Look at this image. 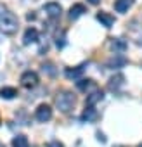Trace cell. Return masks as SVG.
Returning <instances> with one entry per match:
<instances>
[{
	"mask_svg": "<svg viewBox=\"0 0 142 147\" xmlns=\"http://www.w3.org/2000/svg\"><path fill=\"white\" fill-rule=\"evenodd\" d=\"M19 28V21L18 18L7 9L0 4V31L5 33V35H14Z\"/></svg>",
	"mask_w": 142,
	"mask_h": 147,
	"instance_id": "1",
	"label": "cell"
},
{
	"mask_svg": "<svg viewBox=\"0 0 142 147\" xmlns=\"http://www.w3.org/2000/svg\"><path fill=\"white\" fill-rule=\"evenodd\" d=\"M75 102H76V99H75L73 92H69V90H62L55 97V106H57V109L61 113H69L71 109H73Z\"/></svg>",
	"mask_w": 142,
	"mask_h": 147,
	"instance_id": "2",
	"label": "cell"
},
{
	"mask_svg": "<svg viewBox=\"0 0 142 147\" xmlns=\"http://www.w3.org/2000/svg\"><path fill=\"white\" fill-rule=\"evenodd\" d=\"M38 75L35 71H24L23 75H21V85L26 87V88H35L38 85Z\"/></svg>",
	"mask_w": 142,
	"mask_h": 147,
	"instance_id": "3",
	"label": "cell"
},
{
	"mask_svg": "<svg viewBox=\"0 0 142 147\" xmlns=\"http://www.w3.org/2000/svg\"><path fill=\"white\" fill-rule=\"evenodd\" d=\"M35 118H37V121H40V123H47V121L52 118V107H50L49 104H40V106L37 107V111H35Z\"/></svg>",
	"mask_w": 142,
	"mask_h": 147,
	"instance_id": "4",
	"label": "cell"
},
{
	"mask_svg": "<svg viewBox=\"0 0 142 147\" xmlns=\"http://www.w3.org/2000/svg\"><path fill=\"white\" fill-rule=\"evenodd\" d=\"M43 11H45V14H47L50 19H57V18L61 16V12H62V7H61V4H57V2H47V4L43 5Z\"/></svg>",
	"mask_w": 142,
	"mask_h": 147,
	"instance_id": "5",
	"label": "cell"
},
{
	"mask_svg": "<svg viewBox=\"0 0 142 147\" xmlns=\"http://www.w3.org/2000/svg\"><path fill=\"white\" fill-rule=\"evenodd\" d=\"M85 67H87V62H82V64L76 66V67H68V69H66V76H68L69 80H76V78H80V76L83 75Z\"/></svg>",
	"mask_w": 142,
	"mask_h": 147,
	"instance_id": "6",
	"label": "cell"
},
{
	"mask_svg": "<svg viewBox=\"0 0 142 147\" xmlns=\"http://www.w3.org/2000/svg\"><path fill=\"white\" fill-rule=\"evenodd\" d=\"M38 38H40L38 31H37L35 28H28V30L24 31L23 43H24V45H31V43H37V42H38Z\"/></svg>",
	"mask_w": 142,
	"mask_h": 147,
	"instance_id": "7",
	"label": "cell"
},
{
	"mask_svg": "<svg viewBox=\"0 0 142 147\" xmlns=\"http://www.w3.org/2000/svg\"><path fill=\"white\" fill-rule=\"evenodd\" d=\"M97 21L104 26V28H113V24H114V16H111L109 12H99L97 14Z\"/></svg>",
	"mask_w": 142,
	"mask_h": 147,
	"instance_id": "8",
	"label": "cell"
},
{
	"mask_svg": "<svg viewBox=\"0 0 142 147\" xmlns=\"http://www.w3.org/2000/svg\"><path fill=\"white\" fill-rule=\"evenodd\" d=\"M133 2H135V0H116V2H114V11L120 12V14H125L133 5Z\"/></svg>",
	"mask_w": 142,
	"mask_h": 147,
	"instance_id": "9",
	"label": "cell"
},
{
	"mask_svg": "<svg viewBox=\"0 0 142 147\" xmlns=\"http://www.w3.org/2000/svg\"><path fill=\"white\" fill-rule=\"evenodd\" d=\"M123 85H125V76L121 75V73H118V75H114V76L109 80L108 88H109V90H118V88L123 87Z\"/></svg>",
	"mask_w": 142,
	"mask_h": 147,
	"instance_id": "10",
	"label": "cell"
},
{
	"mask_svg": "<svg viewBox=\"0 0 142 147\" xmlns=\"http://www.w3.org/2000/svg\"><path fill=\"white\" fill-rule=\"evenodd\" d=\"M109 47H111L114 52H125V50L128 49V43H126L123 38H111Z\"/></svg>",
	"mask_w": 142,
	"mask_h": 147,
	"instance_id": "11",
	"label": "cell"
},
{
	"mask_svg": "<svg viewBox=\"0 0 142 147\" xmlns=\"http://www.w3.org/2000/svg\"><path fill=\"white\" fill-rule=\"evenodd\" d=\"M102 99H104V94H102V90H97V88H95L92 94H89V95H87V106L94 107V106H95L97 102H101Z\"/></svg>",
	"mask_w": 142,
	"mask_h": 147,
	"instance_id": "12",
	"label": "cell"
},
{
	"mask_svg": "<svg viewBox=\"0 0 142 147\" xmlns=\"http://www.w3.org/2000/svg\"><path fill=\"white\" fill-rule=\"evenodd\" d=\"M85 12H87V9H85L83 4H75L73 7L69 9V19H73V21H75V19H78L80 16H83Z\"/></svg>",
	"mask_w": 142,
	"mask_h": 147,
	"instance_id": "13",
	"label": "cell"
},
{
	"mask_svg": "<svg viewBox=\"0 0 142 147\" xmlns=\"http://www.w3.org/2000/svg\"><path fill=\"white\" fill-rule=\"evenodd\" d=\"M97 116H99V114H97V111H95L94 107L87 106V107H85V111H83V114H82V121H87V123H89V121H95V119H97Z\"/></svg>",
	"mask_w": 142,
	"mask_h": 147,
	"instance_id": "14",
	"label": "cell"
},
{
	"mask_svg": "<svg viewBox=\"0 0 142 147\" xmlns=\"http://www.w3.org/2000/svg\"><path fill=\"white\" fill-rule=\"evenodd\" d=\"M16 95H18V90L14 87H2V88H0V97L5 99V100H11Z\"/></svg>",
	"mask_w": 142,
	"mask_h": 147,
	"instance_id": "15",
	"label": "cell"
},
{
	"mask_svg": "<svg viewBox=\"0 0 142 147\" xmlns=\"http://www.w3.org/2000/svg\"><path fill=\"white\" fill-rule=\"evenodd\" d=\"M125 64H126V59H125L123 55H120V54H116V55L108 62V66H109V67H113V69H114V67H123Z\"/></svg>",
	"mask_w": 142,
	"mask_h": 147,
	"instance_id": "16",
	"label": "cell"
},
{
	"mask_svg": "<svg viewBox=\"0 0 142 147\" xmlns=\"http://www.w3.org/2000/svg\"><path fill=\"white\" fill-rule=\"evenodd\" d=\"M76 87H78V90H82V92L95 90V83H94V80H80V82H76Z\"/></svg>",
	"mask_w": 142,
	"mask_h": 147,
	"instance_id": "17",
	"label": "cell"
},
{
	"mask_svg": "<svg viewBox=\"0 0 142 147\" xmlns=\"http://www.w3.org/2000/svg\"><path fill=\"white\" fill-rule=\"evenodd\" d=\"M12 147H30L28 137L26 135H16L12 138Z\"/></svg>",
	"mask_w": 142,
	"mask_h": 147,
	"instance_id": "18",
	"label": "cell"
},
{
	"mask_svg": "<svg viewBox=\"0 0 142 147\" xmlns=\"http://www.w3.org/2000/svg\"><path fill=\"white\" fill-rule=\"evenodd\" d=\"M42 69H43V73H49L50 76H55V69H54V64L47 62V64H43V66H42Z\"/></svg>",
	"mask_w": 142,
	"mask_h": 147,
	"instance_id": "19",
	"label": "cell"
},
{
	"mask_svg": "<svg viewBox=\"0 0 142 147\" xmlns=\"http://www.w3.org/2000/svg\"><path fill=\"white\" fill-rule=\"evenodd\" d=\"M47 147H64V145H62V142H59V140H50V142L47 144Z\"/></svg>",
	"mask_w": 142,
	"mask_h": 147,
	"instance_id": "20",
	"label": "cell"
},
{
	"mask_svg": "<svg viewBox=\"0 0 142 147\" xmlns=\"http://www.w3.org/2000/svg\"><path fill=\"white\" fill-rule=\"evenodd\" d=\"M97 140H99V142H102V144H106V137H104V133L97 131Z\"/></svg>",
	"mask_w": 142,
	"mask_h": 147,
	"instance_id": "21",
	"label": "cell"
},
{
	"mask_svg": "<svg viewBox=\"0 0 142 147\" xmlns=\"http://www.w3.org/2000/svg\"><path fill=\"white\" fill-rule=\"evenodd\" d=\"M89 4H92V5H97V4H101V0H87Z\"/></svg>",
	"mask_w": 142,
	"mask_h": 147,
	"instance_id": "22",
	"label": "cell"
},
{
	"mask_svg": "<svg viewBox=\"0 0 142 147\" xmlns=\"http://www.w3.org/2000/svg\"><path fill=\"white\" fill-rule=\"evenodd\" d=\"M0 147H5V144H4V142H2V140H0Z\"/></svg>",
	"mask_w": 142,
	"mask_h": 147,
	"instance_id": "23",
	"label": "cell"
},
{
	"mask_svg": "<svg viewBox=\"0 0 142 147\" xmlns=\"http://www.w3.org/2000/svg\"><path fill=\"white\" fill-rule=\"evenodd\" d=\"M116 147H123V145H116Z\"/></svg>",
	"mask_w": 142,
	"mask_h": 147,
	"instance_id": "24",
	"label": "cell"
}]
</instances>
